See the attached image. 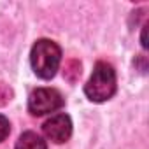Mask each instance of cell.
Wrapping results in <instances>:
<instances>
[{
    "label": "cell",
    "mask_w": 149,
    "mask_h": 149,
    "mask_svg": "<svg viewBox=\"0 0 149 149\" xmlns=\"http://www.w3.org/2000/svg\"><path fill=\"white\" fill-rule=\"evenodd\" d=\"M146 28H147V25H144V30H142V47H147V42H146Z\"/></svg>",
    "instance_id": "9c48e42d"
},
{
    "label": "cell",
    "mask_w": 149,
    "mask_h": 149,
    "mask_svg": "<svg viewBox=\"0 0 149 149\" xmlns=\"http://www.w3.org/2000/svg\"><path fill=\"white\" fill-rule=\"evenodd\" d=\"M61 61V49L56 42L49 39H39L30 53V63L33 72L40 79H51L60 67Z\"/></svg>",
    "instance_id": "6da1fadb"
},
{
    "label": "cell",
    "mask_w": 149,
    "mask_h": 149,
    "mask_svg": "<svg viewBox=\"0 0 149 149\" xmlns=\"http://www.w3.org/2000/svg\"><path fill=\"white\" fill-rule=\"evenodd\" d=\"M63 77L68 83H77L81 77V63L77 60H68L63 68Z\"/></svg>",
    "instance_id": "8992f818"
},
{
    "label": "cell",
    "mask_w": 149,
    "mask_h": 149,
    "mask_svg": "<svg viewBox=\"0 0 149 149\" xmlns=\"http://www.w3.org/2000/svg\"><path fill=\"white\" fill-rule=\"evenodd\" d=\"M9 132H11L9 119H7L6 116H2V114H0V142H2V140H6V137L9 135Z\"/></svg>",
    "instance_id": "ba28073f"
},
{
    "label": "cell",
    "mask_w": 149,
    "mask_h": 149,
    "mask_svg": "<svg viewBox=\"0 0 149 149\" xmlns=\"http://www.w3.org/2000/svg\"><path fill=\"white\" fill-rule=\"evenodd\" d=\"M16 149H47L46 140L35 132H25L16 142Z\"/></svg>",
    "instance_id": "5b68a950"
},
{
    "label": "cell",
    "mask_w": 149,
    "mask_h": 149,
    "mask_svg": "<svg viewBox=\"0 0 149 149\" xmlns=\"http://www.w3.org/2000/svg\"><path fill=\"white\" fill-rule=\"evenodd\" d=\"M84 93L91 102H107L116 93V72L111 63L97 61L91 76L84 86Z\"/></svg>",
    "instance_id": "7a4b0ae2"
},
{
    "label": "cell",
    "mask_w": 149,
    "mask_h": 149,
    "mask_svg": "<svg viewBox=\"0 0 149 149\" xmlns=\"http://www.w3.org/2000/svg\"><path fill=\"white\" fill-rule=\"evenodd\" d=\"M42 130L51 142L63 144L72 135V121L67 114H54L42 125Z\"/></svg>",
    "instance_id": "277c9868"
},
{
    "label": "cell",
    "mask_w": 149,
    "mask_h": 149,
    "mask_svg": "<svg viewBox=\"0 0 149 149\" xmlns=\"http://www.w3.org/2000/svg\"><path fill=\"white\" fill-rule=\"evenodd\" d=\"M65 104L61 93L54 88H37L28 97V111L32 116H44L61 109Z\"/></svg>",
    "instance_id": "3957f363"
},
{
    "label": "cell",
    "mask_w": 149,
    "mask_h": 149,
    "mask_svg": "<svg viewBox=\"0 0 149 149\" xmlns=\"http://www.w3.org/2000/svg\"><path fill=\"white\" fill-rule=\"evenodd\" d=\"M11 98H13V90H11L7 84L0 83V107L7 105V104L11 102Z\"/></svg>",
    "instance_id": "52a82bcc"
}]
</instances>
